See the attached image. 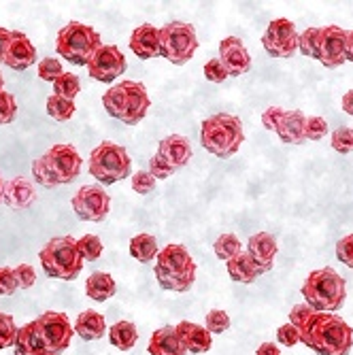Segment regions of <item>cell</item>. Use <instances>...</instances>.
<instances>
[{
  "mask_svg": "<svg viewBox=\"0 0 353 355\" xmlns=\"http://www.w3.org/2000/svg\"><path fill=\"white\" fill-rule=\"evenodd\" d=\"M13 277H15L17 287H21V289H30L32 285L37 283V272H35V268H32L30 264H19V266H15V268H13Z\"/></svg>",
  "mask_w": 353,
  "mask_h": 355,
  "instance_id": "cell-43",
  "label": "cell"
},
{
  "mask_svg": "<svg viewBox=\"0 0 353 355\" xmlns=\"http://www.w3.org/2000/svg\"><path fill=\"white\" fill-rule=\"evenodd\" d=\"M336 257L338 262L353 270V234H347L336 243Z\"/></svg>",
  "mask_w": 353,
  "mask_h": 355,
  "instance_id": "cell-44",
  "label": "cell"
},
{
  "mask_svg": "<svg viewBox=\"0 0 353 355\" xmlns=\"http://www.w3.org/2000/svg\"><path fill=\"white\" fill-rule=\"evenodd\" d=\"M35 62H37V47L30 43V39L24 35V32L11 30L9 43H7V49L3 53V62L0 64H7V67L13 71H26Z\"/></svg>",
  "mask_w": 353,
  "mask_h": 355,
  "instance_id": "cell-17",
  "label": "cell"
},
{
  "mask_svg": "<svg viewBox=\"0 0 353 355\" xmlns=\"http://www.w3.org/2000/svg\"><path fill=\"white\" fill-rule=\"evenodd\" d=\"M17 292V283L13 277V268H0V296H13Z\"/></svg>",
  "mask_w": 353,
  "mask_h": 355,
  "instance_id": "cell-48",
  "label": "cell"
},
{
  "mask_svg": "<svg viewBox=\"0 0 353 355\" xmlns=\"http://www.w3.org/2000/svg\"><path fill=\"white\" fill-rule=\"evenodd\" d=\"M277 340L279 345L283 347H294L300 343V334H298V328H294L292 324H285L277 330Z\"/></svg>",
  "mask_w": 353,
  "mask_h": 355,
  "instance_id": "cell-47",
  "label": "cell"
},
{
  "mask_svg": "<svg viewBox=\"0 0 353 355\" xmlns=\"http://www.w3.org/2000/svg\"><path fill=\"white\" fill-rule=\"evenodd\" d=\"M130 49L141 60H151L160 55V28L151 24H141L130 35Z\"/></svg>",
  "mask_w": 353,
  "mask_h": 355,
  "instance_id": "cell-21",
  "label": "cell"
},
{
  "mask_svg": "<svg viewBox=\"0 0 353 355\" xmlns=\"http://www.w3.org/2000/svg\"><path fill=\"white\" fill-rule=\"evenodd\" d=\"M87 67V75L101 83H111L117 77L123 75V71L128 69L126 55L121 53L119 47L115 45H101L89 58Z\"/></svg>",
  "mask_w": 353,
  "mask_h": 355,
  "instance_id": "cell-12",
  "label": "cell"
},
{
  "mask_svg": "<svg viewBox=\"0 0 353 355\" xmlns=\"http://www.w3.org/2000/svg\"><path fill=\"white\" fill-rule=\"evenodd\" d=\"M37 200V191L26 177H15L11 181H5V191H3V202L15 211L28 209L32 202Z\"/></svg>",
  "mask_w": 353,
  "mask_h": 355,
  "instance_id": "cell-23",
  "label": "cell"
},
{
  "mask_svg": "<svg viewBox=\"0 0 353 355\" xmlns=\"http://www.w3.org/2000/svg\"><path fill=\"white\" fill-rule=\"evenodd\" d=\"M198 49V37L191 24L185 21H169L160 28V55L166 58L171 64H187Z\"/></svg>",
  "mask_w": 353,
  "mask_h": 355,
  "instance_id": "cell-10",
  "label": "cell"
},
{
  "mask_svg": "<svg viewBox=\"0 0 353 355\" xmlns=\"http://www.w3.org/2000/svg\"><path fill=\"white\" fill-rule=\"evenodd\" d=\"M226 266H228V275H230V279H232V281H236V283H245V285L253 283V281L258 279L260 275H264V272H262V268L255 266V262L251 260L247 251H241L239 255H234L232 260H228V262H226Z\"/></svg>",
  "mask_w": 353,
  "mask_h": 355,
  "instance_id": "cell-27",
  "label": "cell"
},
{
  "mask_svg": "<svg viewBox=\"0 0 353 355\" xmlns=\"http://www.w3.org/2000/svg\"><path fill=\"white\" fill-rule=\"evenodd\" d=\"M262 45L273 58H292L298 51L296 26L285 17L270 21L262 37Z\"/></svg>",
  "mask_w": 353,
  "mask_h": 355,
  "instance_id": "cell-13",
  "label": "cell"
},
{
  "mask_svg": "<svg viewBox=\"0 0 353 355\" xmlns=\"http://www.w3.org/2000/svg\"><path fill=\"white\" fill-rule=\"evenodd\" d=\"M73 211L83 221H105L111 211V198L101 185H85L73 198Z\"/></svg>",
  "mask_w": 353,
  "mask_h": 355,
  "instance_id": "cell-14",
  "label": "cell"
},
{
  "mask_svg": "<svg viewBox=\"0 0 353 355\" xmlns=\"http://www.w3.org/2000/svg\"><path fill=\"white\" fill-rule=\"evenodd\" d=\"M85 296L94 302H107L115 296V281L107 272H92L85 281Z\"/></svg>",
  "mask_w": 353,
  "mask_h": 355,
  "instance_id": "cell-28",
  "label": "cell"
},
{
  "mask_svg": "<svg viewBox=\"0 0 353 355\" xmlns=\"http://www.w3.org/2000/svg\"><path fill=\"white\" fill-rule=\"evenodd\" d=\"M313 313H315V311H313L307 302H300V304L292 306V311H290V321H287V324H292L294 328H300Z\"/></svg>",
  "mask_w": 353,
  "mask_h": 355,
  "instance_id": "cell-49",
  "label": "cell"
},
{
  "mask_svg": "<svg viewBox=\"0 0 353 355\" xmlns=\"http://www.w3.org/2000/svg\"><path fill=\"white\" fill-rule=\"evenodd\" d=\"M103 107L111 117L128 125H137L147 115L151 101L143 83L121 81L103 96Z\"/></svg>",
  "mask_w": 353,
  "mask_h": 355,
  "instance_id": "cell-5",
  "label": "cell"
},
{
  "mask_svg": "<svg viewBox=\"0 0 353 355\" xmlns=\"http://www.w3.org/2000/svg\"><path fill=\"white\" fill-rule=\"evenodd\" d=\"M302 296L315 313H336L347 300V283L330 266L317 268L302 283Z\"/></svg>",
  "mask_w": 353,
  "mask_h": 355,
  "instance_id": "cell-3",
  "label": "cell"
},
{
  "mask_svg": "<svg viewBox=\"0 0 353 355\" xmlns=\"http://www.w3.org/2000/svg\"><path fill=\"white\" fill-rule=\"evenodd\" d=\"M175 332H177V336H179V340L187 353L200 355L213 347V336L207 332L205 326L194 324V321H179V324L175 326Z\"/></svg>",
  "mask_w": 353,
  "mask_h": 355,
  "instance_id": "cell-19",
  "label": "cell"
},
{
  "mask_svg": "<svg viewBox=\"0 0 353 355\" xmlns=\"http://www.w3.org/2000/svg\"><path fill=\"white\" fill-rule=\"evenodd\" d=\"M109 340L119 351H130L139 340V330L132 321H117L109 328Z\"/></svg>",
  "mask_w": 353,
  "mask_h": 355,
  "instance_id": "cell-29",
  "label": "cell"
},
{
  "mask_svg": "<svg viewBox=\"0 0 353 355\" xmlns=\"http://www.w3.org/2000/svg\"><path fill=\"white\" fill-rule=\"evenodd\" d=\"M41 266L47 277L75 281L83 268V260L77 249V241L73 236H55L51 239L39 253Z\"/></svg>",
  "mask_w": 353,
  "mask_h": 355,
  "instance_id": "cell-7",
  "label": "cell"
},
{
  "mask_svg": "<svg viewBox=\"0 0 353 355\" xmlns=\"http://www.w3.org/2000/svg\"><path fill=\"white\" fill-rule=\"evenodd\" d=\"M132 171V162L128 151L111 141H105L89 155V175L105 185H113L126 179Z\"/></svg>",
  "mask_w": 353,
  "mask_h": 355,
  "instance_id": "cell-9",
  "label": "cell"
},
{
  "mask_svg": "<svg viewBox=\"0 0 353 355\" xmlns=\"http://www.w3.org/2000/svg\"><path fill=\"white\" fill-rule=\"evenodd\" d=\"M255 355H281V351L275 343H262L258 351H255Z\"/></svg>",
  "mask_w": 353,
  "mask_h": 355,
  "instance_id": "cell-51",
  "label": "cell"
},
{
  "mask_svg": "<svg viewBox=\"0 0 353 355\" xmlns=\"http://www.w3.org/2000/svg\"><path fill=\"white\" fill-rule=\"evenodd\" d=\"M155 181H162V179H169L175 171L166 164V159L162 157V155H153L151 159H149V171H147Z\"/></svg>",
  "mask_w": 353,
  "mask_h": 355,
  "instance_id": "cell-42",
  "label": "cell"
},
{
  "mask_svg": "<svg viewBox=\"0 0 353 355\" xmlns=\"http://www.w3.org/2000/svg\"><path fill=\"white\" fill-rule=\"evenodd\" d=\"M157 251V241L151 234H137L130 241V255L141 264H149L151 260H155Z\"/></svg>",
  "mask_w": 353,
  "mask_h": 355,
  "instance_id": "cell-30",
  "label": "cell"
},
{
  "mask_svg": "<svg viewBox=\"0 0 353 355\" xmlns=\"http://www.w3.org/2000/svg\"><path fill=\"white\" fill-rule=\"evenodd\" d=\"M81 155L73 145H53L43 157L32 162V175L43 187L73 183L81 173Z\"/></svg>",
  "mask_w": 353,
  "mask_h": 355,
  "instance_id": "cell-4",
  "label": "cell"
},
{
  "mask_svg": "<svg viewBox=\"0 0 353 355\" xmlns=\"http://www.w3.org/2000/svg\"><path fill=\"white\" fill-rule=\"evenodd\" d=\"M245 141L243 123L236 115L217 113L203 121L200 125V145L217 155V157H230L234 155Z\"/></svg>",
  "mask_w": 353,
  "mask_h": 355,
  "instance_id": "cell-6",
  "label": "cell"
},
{
  "mask_svg": "<svg viewBox=\"0 0 353 355\" xmlns=\"http://www.w3.org/2000/svg\"><path fill=\"white\" fill-rule=\"evenodd\" d=\"M328 135V121L319 115H311L307 117V123H304V137L309 141H322L324 137Z\"/></svg>",
  "mask_w": 353,
  "mask_h": 355,
  "instance_id": "cell-38",
  "label": "cell"
},
{
  "mask_svg": "<svg viewBox=\"0 0 353 355\" xmlns=\"http://www.w3.org/2000/svg\"><path fill=\"white\" fill-rule=\"evenodd\" d=\"M341 107L347 115H353V89H349L345 96H343V101H341Z\"/></svg>",
  "mask_w": 353,
  "mask_h": 355,
  "instance_id": "cell-52",
  "label": "cell"
},
{
  "mask_svg": "<svg viewBox=\"0 0 353 355\" xmlns=\"http://www.w3.org/2000/svg\"><path fill=\"white\" fill-rule=\"evenodd\" d=\"M157 181L147 173V171H139L132 175V189L137 193H141V196H145V193H151L155 189Z\"/></svg>",
  "mask_w": 353,
  "mask_h": 355,
  "instance_id": "cell-45",
  "label": "cell"
},
{
  "mask_svg": "<svg viewBox=\"0 0 353 355\" xmlns=\"http://www.w3.org/2000/svg\"><path fill=\"white\" fill-rule=\"evenodd\" d=\"M3 85H5V79H3V73H0V89H3Z\"/></svg>",
  "mask_w": 353,
  "mask_h": 355,
  "instance_id": "cell-56",
  "label": "cell"
},
{
  "mask_svg": "<svg viewBox=\"0 0 353 355\" xmlns=\"http://www.w3.org/2000/svg\"><path fill=\"white\" fill-rule=\"evenodd\" d=\"M13 349H15V355H53L49 347L45 345L35 321H30V324L17 330Z\"/></svg>",
  "mask_w": 353,
  "mask_h": 355,
  "instance_id": "cell-24",
  "label": "cell"
},
{
  "mask_svg": "<svg viewBox=\"0 0 353 355\" xmlns=\"http://www.w3.org/2000/svg\"><path fill=\"white\" fill-rule=\"evenodd\" d=\"M75 103L73 101H64L60 96L51 94L47 98V115L55 121H69L75 115Z\"/></svg>",
  "mask_w": 353,
  "mask_h": 355,
  "instance_id": "cell-31",
  "label": "cell"
},
{
  "mask_svg": "<svg viewBox=\"0 0 353 355\" xmlns=\"http://www.w3.org/2000/svg\"><path fill=\"white\" fill-rule=\"evenodd\" d=\"M205 77H207L209 81H213V83H223V81L228 79V73L223 71L221 62H219L217 58H213V60H209V62L205 64Z\"/></svg>",
  "mask_w": 353,
  "mask_h": 355,
  "instance_id": "cell-46",
  "label": "cell"
},
{
  "mask_svg": "<svg viewBox=\"0 0 353 355\" xmlns=\"http://www.w3.org/2000/svg\"><path fill=\"white\" fill-rule=\"evenodd\" d=\"M300 343L317 355H349L353 328L336 313H313L298 328Z\"/></svg>",
  "mask_w": 353,
  "mask_h": 355,
  "instance_id": "cell-1",
  "label": "cell"
},
{
  "mask_svg": "<svg viewBox=\"0 0 353 355\" xmlns=\"http://www.w3.org/2000/svg\"><path fill=\"white\" fill-rule=\"evenodd\" d=\"M149 355H187V351L183 349L175 326H164L151 334L149 338V347H147Z\"/></svg>",
  "mask_w": 353,
  "mask_h": 355,
  "instance_id": "cell-25",
  "label": "cell"
},
{
  "mask_svg": "<svg viewBox=\"0 0 353 355\" xmlns=\"http://www.w3.org/2000/svg\"><path fill=\"white\" fill-rule=\"evenodd\" d=\"M317 43H319V28H307L302 35H298V49L307 58L317 60Z\"/></svg>",
  "mask_w": 353,
  "mask_h": 355,
  "instance_id": "cell-37",
  "label": "cell"
},
{
  "mask_svg": "<svg viewBox=\"0 0 353 355\" xmlns=\"http://www.w3.org/2000/svg\"><path fill=\"white\" fill-rule=\"evenodd\" d=\"M35 324L53 355H60L71 347V338L75 336V330L64 313L47 311L39 319H35Z\"/></svg>",
  "mask_w": 353,
  "mask_h": 355,
  "instance_id": "cell-11",
  "label": "cell"
},
{
  "mask_svg": "<svg viewBox=\"0 0 353 355\" xmlns=\"http://www.w3.org/2000/svg\"><path fill=\"white\" fill-rule=\"evenodd\" d=\"M332 149L338 153H351L353 151V128L343 125L332 132Z\"/></svg>",
  "mask_w": 353,
  "mask_h": 355,
  "instance_id": "cell-39",
  "label": "cell"
},
{
  "mask_svg": "<svg viewBox=\"0 0 353 355\" xmlns=\"http://www.w3.org/2000/svg\"><path fill=\"white\" fill-rule=\"evenodd\" d=\"M37 73H39V77H41L43 81L53 83V81H55L64 71H62V64H60L55 58H45V60H41Z\"/></svg>",
  "mask_w": 353,
  "mask_h": 355,
  "instance_id": "cell-41",
  "label": "cell"
},
{
  "mask_svg": "<svg viewBox=\"0 0 353 355\" xmlns=\"http://www.w3.org/2000/svg\"><path fill=\"white\" fill-rule=\"evenodd\" d=\"M347 60L353 64V30L347 32Z\"/></svg>",
  "mask_w": 353,
  "mask_h": 355,
  "instance_id": "cell-54",
  "label": "cell"
},
{
  "mask_svg": "<svg viewBox=\"0 0 353 355\" xmlns=\"http://www.w3.org/2000/svg\"><path fill=\"white\" fill-rule=\"evenodd\" d=\"M101 45L103 43H101L98 32L87 24H81V21L67 24L58 32V39H55L58 53L64 60H69L71 64H77V67H85L92 58V53Z\"/></svg>",
  "mask_w": 353,
  "mask_h": 355,
  "instance_id": "cell-8",
  "label": "cell"
},
{
  "mask_svg": "<svg viewBox=\"0 0 353 355\" xmlns=\"http://www.w3.org/2000/svg\"><path fill=\"white\" fill-rule=\"evenodd\" d=\"M155 279L162 289L169 292H189L196 281V262L183 245H166L155 255Z\"/></svg>",
  "mask_w": 353,
  "mask_h": 355,
  "instance_id": "cell-2",
  "label": "cell"
},
{
  "mask_svg": "<svg viewBox=\"0 0 353 355\" xmlns=\"http://www.w3.org/2000/svg\"><path fill=\"white\" fill-rule=\"evenodd\" d=\"M205 328L209 334H223L230 328V315L221 309H213L205 317Z\"/></svg>",
  "mask_w": 353,
  "mask_h": 355,
  "instance_id": "cell-35",
  "label": "cell"
},
{
  "mask_svg": "<svg viewBox=\"0 0 353 355\" xmlns=\"http://www.w3.org/2000/svg\"><path fill=\"white\" fill-rule=\"evenodd\" d=\"M9 35H11V30L0 28V62H3V53H5L7 43H9Z\"/></svg>",
  "mask_w": 353,
  "mask_h": 355,
  "instance_id": "cell-53",
  "label": "cell"
},
{
  "mask_svg": "<svg viewBox=\"0 0 353 355\" xmlns=\"http://www.w3.org/2000/svg\"><path fill=\"white\" fill-rule=\"evenodd\" d=\"M3 191H5V181L0 177V200H3Z\"/></svg>",
  "mask_w": 353,
  "mask_h": 355,
  "instance_id": "cell-55",
  "label": "cell"
},
{
  "mask_svg": "<svg viewBox=\"0 0 353 355\" xmlns=\"http://www.w3.org/2000/svg\"><path fill=\"white\" fill-rule=\"evenodd\" d=\"M247 253L255 262V266L262 268V272H268L275 264V255H277V241L268 232H258L253 234L247 243Z\"/></svg>",
  "mask_w": 353,
  "mask_h": 355,
  "instance_id": "cell-20",
  "label": "cell"
},
{
  "mask_svg": "<svg viewBox=\"0 0 353 355\" xmlns=\"http://www.w3.org/2000/svg\"><path fill=\"white\" fill-rule=\"evenodd\" d=\"M281 107H268L264 113H262V125L266 128V130H270L273 132V128H275V123H277V119H279V115H281Z\"/></svg>",
  "mask_w": 353,
  "mask_h": 355,
  "instance_id": "cell-50",
  "label": "cell"
},
{
  "mask_svg": "<svg viewBox=\"0 0 353 355\" xmlns=\"http://www.w3.org/2000/svg\"><path fill=\"white\" fill-rule=\"evenodd\" d=\"M157 155H162L166 159V164L173 171H179V168H183L189 162V157H191V145H189V141L185 137L171 135V137L160 141Z\"/></svg>",
  "mask_w": 353,
  "mask_h": 355,
  "instance_id": "cell-22",
  "label": "cell"
},
{
  "mask_svg": "<svg viewBox=\"0 0 353 355\" xmlns=\"http://www.w3.org/2000/svg\"><path fill=\"white\" fill-rule=\"evenodd\" d=\"M79 89H81L79 77H77V75H71V73H62V75L53 81V94L60 96V98H64V101H73V98H77Z\"/></svg>",
  "mask_w": 353,
  "mask_h": 355,
  "instance_id": "cell-32",
  "label": "cell"
},
{
  "mask_svg": "<svg viewBox=\"0 0 353 355\" xmlns=\"http://www.w3.org/2000/svg\"><path fill=\"white\" fill-rule=\"evenodd\" d=\"M73 330L83 340H98V338L105 336L107 321H105V317L98 311H83V313H79Z\"/></svg>",
  "mask_w": 353,
  "mask_h": 355,
  "instance_id": "cell-26",
  "label": "cell"
},
{
  "mask_svg": "<svg viewBox=\"0 0 353 355\" xmlns=\"http://www.w3.org/2000/svg\"><path fill=\"white\" fill-rule=\"evenodd\" d=\"M17 326H15V319L7 313L0 311V351L9 349L15 345V336H17Z\"/></svg>",
  "mask_w": 353,
  "mask_h": 355,
  "instance_id": "cell-36",
  "label": "cell"
},
{
  "mask_svg": "<svg viewBox=\"0 0 353 355\" xmlns=\"http://www.w3.org/2000/svg\"><path fill=\"white\" fill-rule=\"evenodd\" d=\"M213 251H215V255L219 257V260L228 262V260H232L234 255H239L243 249H241V241H239L236 234H221V236L215 241Z\"/></svg>",
  "mask_w": 353,
  "mask_h": 355,
  "instance_id": "cell-33",
  "label": "cell"
},
{
  "mask_svg": "<svg viewBox=\"0 0 353 355\" xmlns=\"http://www.w3.org/2000/svg\"><path fill=\"white\" fill-rule=\"evenodd\" d=\"M317 60L326 69H338L347 62V32L341 26L332 24L319 28Z\"/></svg>",
  "mask_w": 353,
  "mask_h": 355,
  "instance_id": "cell-15",
  "label": "cell"
},
{
  "mask_svg": "<svg viewBox=\"0 0 353 355\" xmlns=\"http://www.w3.org/2000/svg\"><path fill=\"white\" fill-rule=\"evenodd\" d=\"M77 249L83 262H94L103 255V241L96 234H85L77 241Z\"/></svg>",
  "mask_w": 353,
  "mask_h": 355,
  "instance_id": "cell-34",
  "label": "cell"
},
{
  "mask_svg": "<svg viewBox=\"0 0 353 355\" xmlns=\"http://www.w3.org/2000/svg\"><path fill=\"white\" fill-rule=\"evenodd\" d=\"M228 77H241L251 69V55L239 37H226L219 43V58Z\"/></svg>",
  "mask_w": 353,
  "mask_h": 355,
  "instance_id": "cell-16",
  "label": "cell"
},
{
  "mask_svg": "<svg viewBox=\"0 0 353 355\" xmlns=\"http://www.w3.org/2000/svg\"><path fill=\"white\" fill-rule=\"evenodd\" d=\"M304 123H307V115L300 109H294V111L283 109L273 128V132H277V137L287 145H300L307 141Z\"/></svg>",
  "mask_w": 353,
  "mask_h": 355,
  "instance_id": "cell-18",
  "label": "cell"
},
{
  "mask_svg": "<svg viewBox=\"0 0 353 355\" xmlns=\"http://www.w3.org/2000/svg\"><path fill=\"white\" fill-rule=\"evenodd\" d=\"M17 115V103H15V96L0 89V125L11 123Z\"/></svg>",
  "mask_w": 353,
  "mask_h": 355,
  "instance_id": "cell-40",
  "label": "cell"
}]
</instances>
